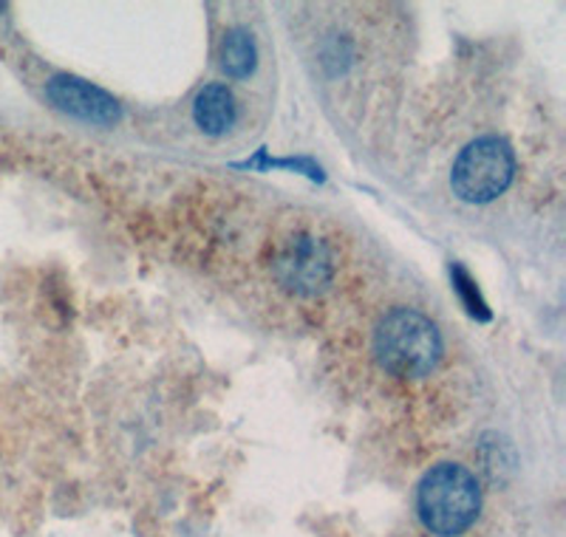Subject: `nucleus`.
Returning <instances> with one entry per match:
<instances>
[{"label": "nucleus", "mask_w": 566, "mask_h": 537, "mask_svg": "<svg viewBox=\"0 0 566 537\" xmlns=\"http://www.w3.org/2000/svg\"><path fill=\"white\" fill-rule=\"evenodd\" d=\"M374 357L399 379L428 377L442 359V334L422 312L397 306L377 323Z\"/></svg>", "instance_id": "f257e3e1"}, {"label": "nucleus", "mask_w": 566, "mask_h": 537, "mask_svg": "<svg viewBox=\"0 0 566 537\" xmlns=\"http://www.w3.org/2000/svg\"><path fill=\"white\" fill-rule=\"evenodd\" d=\"M417 509L424 529L439 537H459L476 524L482 489L476 475L462 464L442 461L419 481Z\"/></svg>", "instance_id": "f03ea898"}, {"label": "nucleus", "mask_w": 566, "mask_h": 537, "mask_svg": "<svg viewBox=\"0 0 566 537\" xmlns=\"http://www.w3.org/2000/svg\"><path fill=\"white\" fill-rule=\"evenodd\" d=\"M513 148L499 136H482V139L470 141L453 161L451 187L468 204H488L513 185Z\"/></svg>", "instance_id": "7ed1b4c3"}, {"label": "nucleus", "mask_w": 566, "mask_h": 537, "mask_svg": "<svg viewBox=\"0 0 566 537\" xmlns=\"http://www.w3.org/2000/svg\"><path fill=\"white\" fill-rule=\"evenodd\" d=\"M275 281L297 297H315L335 281V252L323 238L297 232L281 243L272 261Z\"/></svg>", "instance_id": "20e7f679"}, {"label": "nucleus", "mask_w": 566, "mask_h": 537, "mask_svg": "<svg viewBox=\"0 0 566 537\" xmlns=\"http://www.w3.org/2000/svg\"><path fill=\"white\" fill-rule=\"evenodd\" d=\"M45 96L57 110L91 122V125H114L123 116V108L108 91L85 83L80 77H71V74H57V77L49 80Z\"/></svg>", "instance_id": "39448f33"}, {"label": "nucleus", "mask_w": 566, "mask_h": 537, "mask_svg": "<svg viewBox=\"0 0 566 537\" xmlns=\"http://www.w3.org/2000/svg\"><path fill=\"white\" fill-rule=\"evenodd\" d=\"M235 116H239V105H235V96L227 85H205L196 96L193 122L207 136L227 134L235 125Z\"/></svg>", "instance_id": "423d86ee"}, {"label": "nucleus", "mask_w": 566, "mask_h": 537, "mask_svg": "<svg viewBox=\"0 0 566 537\" xmlns=\"http://www.w3.org/2000/svg\"><path fill=\"white\" fill-rule=\"evenodd\" d=\"M258 52L255 40L247 29H232L224 34V43H221V69H224L227 77L244 80L255 71Z\"/></svg>", "instance_id": "0eeeda50"}, {"label": "nucleus", "mask_w": 566, "mask_h": 537, "mask_svg": "<svg viewBox=\"0 0 566 537\" xmlns=\"http://www.w3.org/2000/svg\"><path fill=\"white\" fill-rule=\"evenodd\" d=\"M235 167H252V170H272V167H286V170H295V173H303V176H310V179H315V181H323L321 167H317L315 161H310V159H270V156H266V150H258L255 159L241 161V165H235Z\"/></svg>", "instance_id": "6e6552de"}, {"label": "nucleus", "mask_w": 566, "mask_h": 537, "mask_svg": "<svg viewBox=\"0 0 566 537\" xmlns=\"http://www.w3.org/2000/svg\"><path fill=\"white\" fill-rule=\"evenodd\" d=\"M451 275H453V286H457L459 297H462V303L468 306V312L473 314V317H479V320H490L488 303H484L482 295H479L473 277H470L462 266H453Z\"/></svg>", "instance_id": "1a4fd4ad"}, {"label": "nucleus", "mask_w": 566, "mask_h": 537, "mask_svg": "<svg viewBox=\"0 0 566 537\" xmlns=\"http://www.w3.org/2000/svg\"><path fill=\"white\" fill-rule=\"evenodd\" d=\"M0 12H3V7H0Z\"/></svg>", "instance_id": "9d476101"}]
</instances>
